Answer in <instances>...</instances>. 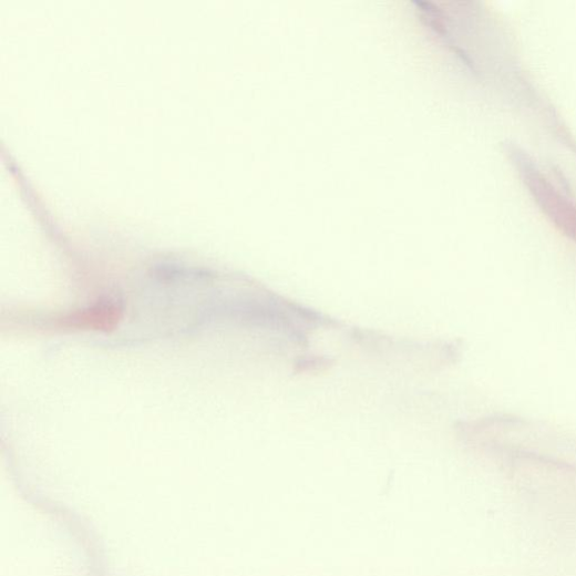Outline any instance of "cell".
<instances>
[{"mask_svg": "<svg viewBox=\"0 0 576 576\" xmlns=\"http://www.w3.org/2000/svg\"><path fill=\"white\" fill-rule=\"evenodd\" d=\"M511 155L529 192L549 220L565 236L576 241V205L549 183L528 155L514 147H512Z\"/></svg>", "mask_w": 576, "mask_h": 576, "instance_id": "cell-1", "label": "cell"}, {"mask_svg": "<svg viewBox=\"0 0 576 576\" xmlns=\"http://www.w3.org/2000/svg\"><path fill=\"white\" fill-rule=\"evenodd\" d=\"M121 318V312L113 306H97L88 311L71 315L62 319L65 327L88 328L94 330H109L114 328Z\"/></svg>", "mask_w": 576, "mask_h": 576, "instance_id": "cell-2", "label": "cell"}]
</instances>
